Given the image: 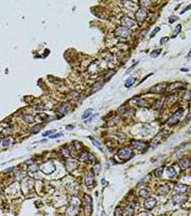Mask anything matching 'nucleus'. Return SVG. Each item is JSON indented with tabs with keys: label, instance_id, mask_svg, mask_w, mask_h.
Wrapping results in <instances>:
<instances>
[{
	"label": "nucleus",
	"instance_id": "de8ad7c7",
	"mask_svg": "<svg viewBox=\"0 0 191 216\" xmlns=\"http://www.w3.org/2000/svg\"></svg>",
	"mask_w": 191,
	"mask_h": 216
},
{
	"label": "nucleus",
	"instance_id": "b1692460",
	"mask_svg": "<svg viewBox=\"0 0 191 216\" xmlns=\"http://www.w3.org/2000/svg\"><path fill=\"white\" fill-rule=\"evenodd\" d=\"M181 30H182V25H180V24H178V25H177V26L175 27V29H174V32H173V35L172 37H173V38L176 37V36L178 35L179 33L180 32Z\"/></svg>",
	"mask_w": 191,
	"mask_h": 216
},
{
	"label": "nucleus",
	"instance_id": "f3484780",
	"mask_svg": "<svg viewBox=\"0 0 191 216\" xmlns=\"http://www.w3.org/2000/svg\"><path fill=\"white\" fill-rule=\"evenodd\" d=\"M103 85H104L103 82H101V81L96 82V83L93 85L92 88H91V92L89 93V94H93V93H95L96 92L99 91V89H101L102 88Z\"/></svg>",
	"mask_w": 191,
	"mask_h": 216
},
{
	"label": "nucleus",
	"instance_id": "ddd939ff",
	"mask_svg": "<svg viewBox=\"0 0 191 216\" xmlns=\"http://www.w3.org/2000/svg\"><path fill=\"white\" fill-rule=\"evenodd\" d=\"M191 166V161L188 159H183L179 162V167L182 170H185L188 169Z\"/></svg>",
	"mask_w": 191,
	"mask_h": 216
},
{
	"label": "nucleus",
	"instance_id": "f03ea898",
	"mask_svg": "<svg viewBox=\"0 0 191 216\" xmlns=\"http://www.w3.org/2000/svg\"><path fill=\"white\" fill-rule=\"evenodd\" d=\"M183 115V110L182 108H180L173 114V116L167 120V124L169 125H176L177 123H178Z\"/></svg>",
	"mask_w": 191,
	"mask_h": 216
},
{
	"label": "nucleus",
	"instance_id": "c9c22d12",
	"mask_svg": "<svg viewBox=\"0 0 191 216\" xmlns=\"http://www.w3.org/2000/svg\"><path fill=\"white\" fill-rule=\"evenodd\" d=\"M169 40V37H162L160 39V43L161 45H162V44H165V43H166L167 41Z\"/></svg>",
	"mask_w": 191,
	"mask_h": 216
},
{
	"label": "nucleus",
	"instance_id": "cd10ccee",
	"mask_svg": "<svg viewBox=\"0 0 191 216\" xmlns=\"http://www.w3.org/2000/svg\"><path fill=\"white\" fill-rule=\"evenodd\" d=\"M92 143L93 144L96 146V147H97V148H99V150H101V151H103V149H102V146H101V144L99 143V141H98L96 139H95V138H92Z\"/></svg>",
	"mask_w": 191,
	"mask_h": 216
},
{
	"label": "nucleus",
	"instance_id": "1a4fd4ad",
	"mask_svg": "<svg viewBox=\"0 0 191 216\" xmlns=\"http://www.w3.org/2000/svg\"><path fill=\"white\" fill-rule=\"evenodd\" d=\"M95 159V157L91 153H88L86 151H83L80 153L79 156V160L82 162H88L89 160L93 161Z\"/></svg>",
	"mask_w": 191,
	"mask_h": 216
},
{
	"label": "nucleus",
	"instance_id": "72a5a7b5",
	"mask_svg": "<svg viewBox=\"0 0 191 216\" xmlns=\"http://www.w3.org/2000/svg\"><path fill=\"white\" fill-rule=\"evenodd\" d=\"M69 96H71V99H75L78 96V93L76 91H72L70 93Z\"/></svg>",
	"mask_w": 191,
	"mask_h": 216
},
{
	"label": "nucleus",
	"instance_id": "58836bf2",
	"mask_svg": "<svg viewBox=\"0 0 191 216\" xmlns=\"http://www.w3.org/2000/svg\"><path fill=\"white\" fill-rule=\"evenodd\" d=\"M61 135L62 133H57V134H54V135H53V136H50V138H52V139H53V138H57L61 137Z\"/></svg>",
	"mask_w": 191,
	"mask_h": 216
},
{
	"label": "nucleus",
	"instance_id": "9b49d317",
	"mask_svg": "<svg viewBox=\"0 0 191 216\" xmlns=\"http://www.w3.org/2000/svg\"><path fill=\"white\" fill-rule=\"evenodd\" d=\"M85 200L86 203V205L85 208V213L86 214L87 216H90L91 213V206H92V200L90 196L86 195H85Z\"/></svg>",
	"mask_w": 191,
	"mask_h": 216
},
{
	"label": "nucleus",
	"instance_id": "c756f323",
	"mask_svg": "<svg viewBox=\"0 0 191 216\" xmlns=\"http://www.w3.org/2000/svg\"><path fill=\"white\" fill-rule=\"evenodd\" d=\"M38 169H39V167L38 166H37L36 164H31V165H30L29 167H28V169L30 170V171H31V172H37V170H38Z\"/></svg>",
	"mask_w": 191,
	"mask_h": 216
},
{
	"label": "nucleus",
	"instance_id": "473e14b6",
	"mask_svg": "<svg viewBox=\"0 0 191 216\" xmlns=\"http://www.w3.org/2000/svg\"><path fill=\"white\" fill-rule=\"evenodd\" d=\"M10 143V138H4L2 141V144L4 146H8Z\"/></svg>",
	"mask_w": 191,
	"mask_h": 216
},
{
	"label": "nucleus",
	"instance_id": "7c9ffc66",
	"mask_svg": "<svg viewBox=\"0 0 191 216\" xmlns=\"http://www.w3.org/2000/svg\"><path fill=\"white\" fill-rule=\"evenodd\" d=\"M160 30V27H155L154 30L151 32V33H150V35H149V37H151V38L154 37V36L156 35V34H157V33Z\"/></svg>",
	"mask_w": 191,
	"mask_h": 216
},
{
	"label": "nucleus",
	"instance_id": "393cba45",
	"mask_svg": "<svg viewBox=\"0 0 191 216\" xmlns=\"http://www.w3.org/2000/svg\"><path fill=\"white\" fill-rule=\"evenodd\" d=\"M139 196L142 198H147L148 196L149 195V192L148 191L147 189H142L139 191Z\"/></svg>",
	"mask_w": 191,
	"mask_h": 216
},
{
	"label": "nucleus",
	"instance_id": "0eeeda50",
	"mask_svg": "<svg viewBox=\"0 0 191 216\" xmlns=\"http://www.w3.org/2000/svg\"><path fill=\"white\" fill-rule=\"evenodd\" d=\"M167 86V84L166 83H160V84H157V85H155V86H152V87L150 89L149 92L157 93V94L162 93L166 89Z\"/></svg>",
	"mask_w": 191,
	"mask_h": 216
},
{
	"label": "nucleus",
	"instance_id": "c85d7f7f",
	"mask_svg": "<svg viewBox=\"0 0 191 216\" xmlns=\"http://www.w3.org/2000/svg\"><path fill=\"white\" fill-rule=\"evenodd\" d=\"M92 111L93 110L91 109H88L85 111V112L83 113V115H82V119H86L87 117H88L91 114H92Z\"/></svg>",
	"mask_w": 191,
	"mask_h": 216
},
{
	"label": "nucleus",
	"instance_id": "49530a36",
	"mask_svg": "<svg viewBox=\"0 0 191 216\" xmlns=\"http://www.w3.org/2000/svg\"><path fill=\"white\" fill-rule=\"evenodd\" d=\"M0 140H1V137H0Z\"/></svg>",
	"mask_w": 191,
	"mask_h": 216
},
{
	"label": "nucleus",
	"instance_id": "7ed1b4c3",
	"mask_svg": "<svg viewBox=\"0 0 191 216\" xmlns=\"http://www.w3.org/2000/svg\"><path fill=\"white\" fill-rule=\"evenodd\" d=\"M40 169L45 174L49 175L50 174L56 170V167L53 164V163L52 161H47L46 163H45L43 164H42L40 167H39Z\"/></svg>",
	"mask_w": 191,
	"mask_h": 216
},
{
	"label": "nucleus",
	"instance_id": "f8f14e48",
	"mask_svg": "<svg viewBox=\"0 0 191 216\" xmlns=\"http://www.w3.org/2000/svg\"><path fill=\"white\" fill-rule=\"evenodd\" d=\"M185 197L184 194H175L173 198V204L175 205L181 204L185 200Z\"/></svg>",
	"mask_w": 191,
	"mask_h": 216
},
{
	"label": "nucleus",
	"instance_id": "412c9836",
	"mask_svg": "<svg viewBox=\"0 0 191 216\" xmlns=\"http://www.w3.org/2000/svg\"><path fill=\"white\" fill-rule=\"evenodd\" d=\"M167 174H168L169 177H175L177 174V172H176L175 169L173 167H170L167 169Z\"/></svg>",
	"mask_w": 191,
	"mask_h": 216
},
{
	"label": "nucleus",
	"instance_id": "ea45409f",
	"mask_svg": "<svg viewBox=\"0 0 191 216\" xmlns=\"http://www.w3.org/2000/svg\"><path fill=\"white\" fill-rule=\"evenodd\" d=\"M53 132H54V130H49V131H46V132H45L44 133H43V136H48V135H50V134L53 133Z\"/></svg>",
	"mask_w": 191,
	"mask_h": 216
},
{
	"label": "nucleus",
	"instance_id": "dca6fc26",
	"mask_svg": "<svg viewBox=\"0 0 191 216\" xmlns=\"http://www.w3.org/2000/svg\"><path fill=\"white\" fill-rule=\"evenodd\" d=\"M170 190V187L168 185L161 186L157 190V194L159 195H165Z\"/></svg>",
	"mask_w": 191,
	"mask_h": 216
},
{
	"label": "nucleus",
	"instance_id": "6ab92c4d",
	"mask_svg": "<svg viewBox=\"0 0 191 216\" xmlns=\"http://www.w3.org/2000/svg\"><path fill=\"white\" fill-rule=\"evenodd\" d=\"M77 213H78V209L75 207L71 206V207L68 208V210H67V215L68 216H75L77 215Z\"/></svg>",
	"mask_w": 191,
	"mask_h": 216
},
{
	"label": "nucleus",
	"instance_id": "5701e85b",
	"mask_svg": "<svg viewBox=\"0 0 191 216\" xmlns=\"http://www.w3.org/2000/svg\"><path fill=\"white\" fill-rule=\"evenodd\" d=\"M162 52V48H158V49H154L153 50L151 53H150V57L151 58H157V56L160 54V53Z\"/></svg>",
	"mask_w": 191,
	"mask_h": 216
},
{
	"label": "nucleus",
	"instance_id": "a878e982",
	"mask_svg": "<svg viewBox=\"0 0 191 216\" xmlns=\"http://www.w3.org/2000/svg\"><path fill=\"white\" fill-rule=\"evenodd\" d=\"M162 174H163V167H159L154 171V174H155L156 177H160L162 176Z\"/></svg>",
	"mask_w": 191,
	"mask_h": 216
},
{
	"label": "nucleus",
	"instance_id": "a19ab883",
	"mask_svg": "<svg viewBox=\"0 0 191 216\" xmlns=\"http://www.w3.org/2000/svg\"><path fill=\"white\" fill-rule=\"evenodd\" d=\"M187 58H188V60H191V50H190V52L188 53V56H187Z\"/></svg>",
	"mask_w": 191,
	"mask_h": 216
},
{
	"label": "nucleus",
	"instance_id": "aec40b11",
	"mask_svg": "<svg viewBox=\"0 0 191 216\" xmlns=\"http://www.w3.org/2000/svg\"><path fill=\"white\" fill-rule=\"evenodd\" d=\"M93 183V178L92 176L90 174L87 175L86 177L85 178V185L87 187H89V186L92 185Z\"/></svg>",
	"mask_w": 191,
	"mask_h": 216
},
{
	"label": "nucleus",
	"instance_id": "4be33fe9",
	"mask_svg": "<svg viewBox=\"0 0 191 216\" xmlns=\"http://www.w3.org/2000/svg\"><path fill=\"white\" fill-rule=\"evenodd\" d=\"M135 81V78H134V77H129L128 79H127L126 82H125V86L127 87V88H129V87H131V86L134 84Z\"/></svg>",
	"mask_w": 191,
	"mask_h": 216
},
{
	"label": "nucleus",
	"instance_id": "37998d69",
	"mask_svg": "<svg viewBox=\"0 0 191 216\" xmlns=\"http://www.w3.org/2000/svg\"><path fill=\"white\" fill-rule=\"evenodd\" d=\"M73 126H67V127H66V128H67V129H68V128H70H70H71V129H73Z\"/></svg>",
	"mask_w": 191,
	"mask_h": 216
},
{
	"label": "nucleus",
	"instance_id": "39448f33",
	"mask_svg": "<svg viewBox=\"0 0 191 216\" xmlns=\"http://www.w3.org/2000/svg\"><path fill=\"white\" fill-rule=\"evenodd\" d=\"M121 23H122V25H123V27H126V28H127V27H129V28L133 27H134L136 25V22L134 19H132L127 17V16H124L122 18Z\"/></svg>",
	"mask_w": 191,
	"mask_h": 216
},
{
	"label": "nucleus",
	"instance_id": "bb28decb",
	"mask_svg": "<svg viewBox=\"0 0 191 216\" xmlns=\"http://www.w3.org/2000/svg\"><path fill=\"white\" fill-rule=\"evenodd\" d=\"M40 129H41V128H40V125H35V126L32 128L31 133H33V134H36V133H39V132L40 131Z\"/></svg>",
	"mask_w": 191,
	"mask_h": 216
},
{
	"label": "nucleus",
	"instance_id": "79ce46f5",
	"mask_svg": "<svg viewBox=\"0 0 191 216\" xmlns=\"http://www.w3.org/2000/svg\"><path fill=\"white\" fill-rule=\"evenodd\" d=\"M101 216H106V213H105L104 211H102V213H101Z\"/></svg>",
	"mask_w": 191,
	"mask_h": 216
},
{
	"label": "nucleus",
	"instance_id": "4468645a",
	"mask_svg": "<svg viewBox=\"0 0 191 216\" xmlns=\"http://www.w3.org/2000/svg\"><path fill=\"white\" fill-rule=\"evenodd\" d=\"M188 190V187L185 185H178L175 187L174 191L175 194H184Z\"/></svg>",
	"mask_w": 191,
	"mask_h": 216
},
{
	"label": "nucleus",
	"instance_id": "423d86ee",
	"mask_svg": "<svg viewBox=\"0 0 191 216\" xmlns=\"http://www.w3.org/2000/svg\"><path fill=\"white\" fill-rule=\"evenodd\" d=\"M131 145L134 146V148H135L136 149H137L139 151H146L148 148V144L147 143L139 141H135V140L132 141Z\"/></svg>",
	"mask_w": 191,
	"mask_h": 216
},
{
	"label": "nucleus",
	"instance_id": "a18cd8bd",
	"mask_svg": "<svg viewBox=\"0 0 191 216\" xmlns=\"http://www.w3.org/2000/svg\"><path fill=\"white\" fill-rule=\"evenodd\" d=\"M191 115V117H188V119H191V115Z\"/></svg>",
	"mask_w": 191,
	"mask_h": 216
},
{
	"label": "nucleus",
	"instance_id": "20e7f679",
	"mask_svg": "<svg viewBox=\"0 0 191 216\" xmlns=\"http://www.w3.org/2000/svg\"><path fill=\"white\" fill-rule=\"evenodd\" d=\"M147 12L143 8L139 9L135 13L136 19L140 23H142L143 22H144L146 18H147Z\"/></svg>",
	"mask_w": 191,
	"mask_h": 216
},
{
	"label": "nucleus",
	"instance_id": "a211bd4d",
	"mask_svg": "<svg viewBox=\"0 0 191 216\" xmlns=\"http://www.w3.org/2000/svg\"><path fill=\"white\" fill-rule=\"evenodd\" d=\"M22 119L23 120L25 121V123H33L34 121H35V117H33L32 115H31L30 114H27V115H25L22 116Z\"/></svg>",
	"mask_w": 191,
	"mask_h": 216
},
{
	"label": "nucleus",
	"instance_id": "e433bc0d",
	"mask_svg": "<svg viewBox=\"0 0 191 216\" xmlns=\"http://www.w3.org/2000/svg\"><path fill=\"white\" fill-rule=\"evenodd\" d=\"M190 9H191V4H189L188 6H186L185 9L180 12V14H183V13H185V12H187V11H188V10H190Z\"/></svg>",
	"mask_w": 191,
	"mask_h": 216
},
{
	"label": "nucleus",
	"instance_id": "6e6552de",
	"mask_svg": "<svg viewBox=\"0 0 191 216\" xmlns=\"http://www.w3.org/2000/svg\"><path fill=\"white\" fill-rule=\"evenodd\" d=\"M129 30L124 27H119L115 31L116 35L121 37H124V38L128 37L129 35Z\"/></svg>",
	"mask_w": 191,
	"mask_h": 216
},
{
	"label": "nucleus",
	"instance_id": "c03bdc74",
	"mask_svg": "<svg viewBox=\"0 0 191 216\" xmlns=\"http://www.w3.org/2000/svg\"><path fill=\"white\" fill-rule=\"evenodd\" d=\"M182 71H188V69H182Z\"/></svg>",
	"mask_w": 191,
	"mask_h": 216
},
{
	"label": "nucleus",
	"instance_id": "f257e3e1",
	"mask_svg": "<svg viewBox=\"0 0 191 216\" xmlns=\"http://www.w3.org/2000/svg\"><path fill=\"white\" fill-rule=\"evenodd\" d=\"M118 157L124 161L129 160L133 156L132 150L129 147H125V148L120 149L117 153Z\"/></svg>",
	"mask_w": 191,
	"mask_h": 216
},
{
	"label": "nucleus",
	"instance_id": "9d476101",
	"mask_svg": "<svg viewBox=\"0 0 191 216\" xmlns=\"http://www.w3.org/2000/svg\"><path fill=\"white\" fill-rule=\"evenodd\" d=\"M157 205V200L153 198H149L144 200V205L147 210H152Z\"/></svg>",
	"mask_w": 191,
	"mask_h": 216
},
{
	"label": "nucleus",
	"instance_id": "2f4dec72",
	"mask_svg": "<svg viewBox=\"0 0 191 216\" xmlns=\"http://www.w3.org/2000/svg\"><path fill=\"white\" fill-rule=\"evenodd\" d=\"M179 17L178 16H175V15H172L171 17H169V22L170 23H173L175 22H176L177 20H178Z\"/></svg>",
	"mask_w": 191,
	"mask_h": 216
},
{
	"label": "nucleus",
	"instance_id": "f704fd0d",
	"mask_svg": "<svg viewBox=\"0 0 191 216\" xmlns=\"http://www.w3.org/2000/svg\"><path fill=\"white\" fill-rule=\"evenodd\" d=\"M69 109V105L66 103H64L63 105H62L61 107V110L63 112H66Z\"/></svg>",
	"mask_w": 191,
	"mask_h": 216
},
{
	"label": "nucleus",
	"instance_id": "4c0bfd02",
	"mask_svg": "<svg viewBox=\"0 0 191 216\" xmlns=\"http://www.w3.org/2000/svg\"><path fill=\"white\" fill-rule=\"evenodd\" d=\"M139 61H137V62H136V63H134V65H132V66H131V67H130L129 68H128V69H127V74H128V73H129V71H131V70H132V69H133V68H134V67H135V66H136V65H137V64H138V63H139Z\"/></svg>",
	"mask_w": 191,
	"mask_h": 216
},
{
	"label": "nucleus",
	"instance_id": "2eb2a0df",
	"mask_svg": "<svg viewBox=\"0 0 191 216\" xmlns=\"http://www.w3.org/2000/svg\"><path fill=\"white\" fill-rule=\"evenodd\" d=\"M134 206L130 205L122 210V216H132L134 213Z\"/></svg>",
	"mask_w": 191,
	"mask_h": 216
}]
</instances>
